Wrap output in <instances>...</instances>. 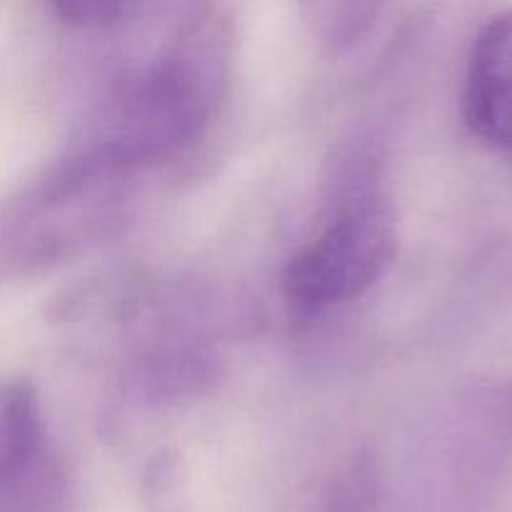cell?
Listing matches in <instances>:
<instances>
[{
    "mask_svg": "<svg viewBox=\"0 0 512 512\" xmlns=\"http://www.w3.org/2000/svg\"><path fill=\"white\" fill-rule=\"evenodd\" d=\"M233 48V20L223 5L190 10L125 90L98 148L128 170L188 148L228 93Z\"/></svg>",
    "mask_w": 512,
    "mask_h": 512,
    "instance_id": "6da1fadb",
    "label": "cell"
},
{
    "mask_svg": "<svg viewBox=\"0 0 512 512\" xmlns=\"http://www.w3.org/2000/svg\"><path fill=\"white\" fill-rule=\"evenodd\" d=\"M375 470L370 460H358L343 470L333 485L325 512H370L375 498Z\"/></svg>",
    "mask_w": 512,
    "mask_h": 512,
    "instance_id": "8992f818",
    "label": "cell"
},
{
    "mask_svg": "<svg viewBox=\"0 0 512 512\" xmlns=\"http://www.w3.org/2000/svg\"><path fill=\"white\" fill-rule=\"evenodd\" d=\"M50 10L73 28H105L133 13V5L123 0H53Z\"/></svg>",
    "mask_w": 512,
    "mask_h": 512,
    "instance_id": "52a82bcc",
    "label": "cell"
},
{
    "mask_svg": "<svg viewBox=\"0 0 512 512\" xmlns=\"http://www.w3.org/2000/svg\"><path fill=\"white\" fill-rule=\"evenodd\" d=\"M395 220L375 190L345 198L325 228L290 258L283 290L290 303L323 310L360 298L395 258Z\"/></svg>",
    "mask_w": 512,
    "mask_h": 512,
    "instance_id": "7a4b0ae2",
    "label": "cell"
},
{
    "mask_svg": "<svg viewBox=\"0 0 512 512\" xmlns=\"http://www.w3.org/2000/svg\"><path fill=\"white\" fill-rule=\"evenodd\" d=\"M140 493L150 512H180L188 498V468L175 448H160L148 458Z\"/></svg>",
    "mask_w": 512,
    "mask_h": 512,
    "instance_id": "5b68a950",
    "label": "cell"
},
{
    "mask_svg": "<svg viewBox=\"0 0 512 512\" xmlns=\"http://www.w3.org/2000/svg\"><path fill=\"white\" fill-rule=\"evenodd\" d=\"M70 475L28 380L0 385V512H68Z\"/></svg>",
    "mask_w": 512,
    "mask_h": 512,
    "instance_id": "3957f363",
    "label": "cell"
},
{
    "mask_svg": "<svg viewBox=\"0 0 512 512\" xmlns=\"http://www.w3.org/2000/svg\"><path fill=\"white\" fill-rule=\"evenodd\" d=\"M323 13H318L320 23L325 25V33L335 43H348V40L358 38L360 30L373 20V15L378 13L375 5H325L320 8Z\"/></svg>",
    "mask_w": 512,
    "mask_h": 512,
    "instance_id": "ba28073f",
    "label": "cell"
},
{
    "mask_svg": "<svg viewBox=\"0 0 512 512\" xmlns=\"http://www.w3.org/2000/svg\"><path fill=\"white\" fill-rule=\"evenodd\" d=\"M463 123L512 168V8L490 15L470 45Z\"/></svg>",
    "mask_w": 512,
    "mask_h": 512,
    "instance_id": "277c9868",
    "label": "cell"
}]
</instances>
